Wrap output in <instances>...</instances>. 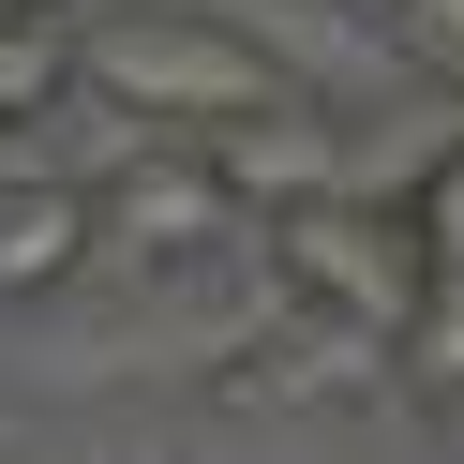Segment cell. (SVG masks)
I'll use <instances>...</instances> for the list:
<instances>
[{"label": "cell", "mask_w": 464, "mask_h": 464, "mask_svg": "<svg viewBox=\"0 0 464 464\" xmlns=\"http://www.w3.org/2000/svg\"><path fill=\"white\" fill-rule=\"evenodd\" d=\"M195 150H210V180H225V195H270V210L330 180V150H314L300 91H285V105H240V121H195Z\"/></svg>", "instance_id": "cell-4"}, {"label": "cell", "mask_w": 464, "mask_h": 464, "mask_svg": "<svg viewBox=\"0 0 464 464\" xmlns=\"http://www.w3.org/2000/svg\"><path fill=\"white\" fill-rule=\"evenodd\" d=\"M91 240V180H0V300H45Z\"/></svg>", "instance_id": "cell-5"}, {"label": "cell", "mask_w": 464, "mask_h": 464, "mask_svg": "<svg viewBox=\"0 0 464 464\" xmlns=\"http://www.w3.org/2000/svg\"><path fill=\"white\" fill-rule=\"evenodd\" d=\"M390 360L420 374L434 404L464 390V270H420V300H404V330H390Z\"/></svg>", "instance_id": "cell-7"}, {"label": "cell", "mask_w": 464, "mask_h": 464, "mask_svg": "<svg viewBox=\"0 0 464 464\" xmlns=\"http://www.w3.org/2000/svg\"><path fill=\"white\" fill-rule=\"evenodd\" d=\"M91 225L121 255H195V240H225V225H240V195L210 180V150H135L121 180L91 195Z\"/></svg>", "instance_id": "cell-3"}, {"label": "cell", "mask_w": 464, "mask_h": 464, "mask_svg": "<svg viewBox=\"0 0 464 464\" xmlns=\"http://www.w3.org/2000/svg\"><path fill=\"white\" fill-rule=\"evenodd\" d=\"M270 270H285V300H300V314L390 344L404 300H420V225H404V210H360V195L314 180V195H285V210H270Z\"/></svg>", "instance_id": "cell-1"}, {"label": "cell", "mask_w": 464, "mask_h": 464, "mask_svg": "<svg viewBox=\"0 0 464 464\" xmlns=\"http://www.w3.org/2000/svg\"><path fill=\"white\" fill-rule=\"evenodd\" d=\"M75 91V31H45L31 0H0V121H45Z\"/></svg>", "instance_id": "cell-6"}, {"label": "cell", "mask_w": 464, "mask_h": 464, "mask_svg": "<svg viewBox=\"0 0 464 464\" xmlns=\"http://www.w3.org/2000/svg\"><path fill=\"white\" fill-rule=\"evenodd\" d=\"M75 75L105 105H135V121H180V135L240 121V105H285V75L240 31H210V15H105V31H75Z\"/></svg>", "instance_id": "cell-2"}]
</instances>
